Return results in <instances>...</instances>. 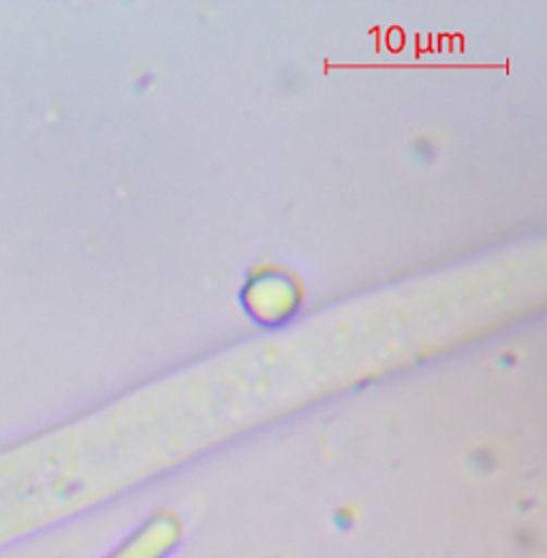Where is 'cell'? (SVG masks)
Instances as JSON below:
<instances>
[{
    "mask_svg": "<svg viewBox=\"0 0 547 558\" xmlns=\"http://www.w3.org/2000/svg\"><path fill=\"white\" fill-rule=\"evenodd\" d=\"M246 306L255 319L264 324H278L280 319H287L297 306L293 282L276 272H262L246 289Z\"/></svg>",
    "mask_w": 547,
    "mask_h": 558,
    "instance_id": "6da1fadb",
    "label": "cell"
}]
</instances>
